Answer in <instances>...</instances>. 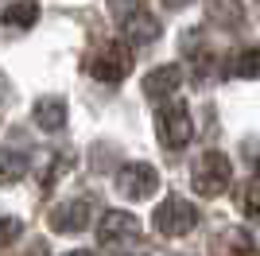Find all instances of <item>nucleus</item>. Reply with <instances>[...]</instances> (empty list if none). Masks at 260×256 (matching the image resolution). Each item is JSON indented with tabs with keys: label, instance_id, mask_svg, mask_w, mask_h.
<instances>
[{
	"label": "nucleus",
	"instance_id": "nucleus-4",
	"mask_svg": "<svg viewBox=\"0 0 260 256\" xmlns=\"http://www.w3.org/2000/svg\"><path fill=\"white\" fill-rule=\"evenodd\" d=\"M229 179H233V163L221 151H206L194 163V190L202 198H217L221 190H229Z\"/></svg>",
	"mask_w": 260,
	"mask_h": 256
},
{
	"label": "nucleus",
	"instance_id": "nucleus-5",
	"mask_svg": "<svg viewBox=\"0 0 260 256\" xmlns=\"http://www.w3.org/2000/svg\"><path fill=\"white\" fill-rule=\"evenodd\" d=\"M117 190L124 194V198H152L155 190H159V175H155V167H148V163H124V167L117 171Z\"/></svg>",
	"mask_w": 260,
	"mask_h": 256
},
{
	"label": "nucleus",
	"instance_id": "nucleus-1",
	"mask_svg": "<svg viewBox=\"0 0 260 256\" xmlns=\"http://www.w3.org/2000/svg\"><path fill=\"white\" fill-rule=\"evenodd\" d=\"M86 70L98 78V82L117 85V82H124V78H128V70H132V51H128L120 39H105V43H98V47L89 51Z\"/></svg>",
	"mask_w": 260,
	"mask_h": 256
},
{
	"label": "nucleus",
	"instance_id": "nucleus-11",
	"mask_svg": "<svg viewBox=\"0 0 260 256\" xmlns=\"http://www.w3.org/2000/svg\"><path fill=\"white\" fill-rule=\"evenodd\" d=\"M4 27H35V20H39V4L35 0H12L8 8H4Z\"/></svg>",
	"mask_w": 260,
	"mask_h": 256
},
{
	"label": "nucleus",
	"instance_id": "nucleus-3",
	"mask_svg": "<svg viewBox=\"0 0 260 256\" xmlns=\"http://www.w3.org/2000/svg\"><path fill=\"white\" fill-rule=\"evenodd\" d=\"M152 221H155V233H163V237H186L190 229L198 225V210L186 198H163L159 202V210L152 213Z\"/></svg>",
	"mask_w": 260,
	"mask_h": 256
},
{
	"label": "nucleus",
	"instance_id": "nucleus-16",
	"mask_svg": "<svg viewBox=\"0 0 260 256\" xmlns=\"http://www.w3.org/2000/svg\"><path fill=\"white\" fill-rule=\"evenodd\" d=\"M12 237H20V221L16 217H0V248L8 245Z\"/></svg>",
	"mask_w": 260,
	"mask_h": 256
},
{
	"label": "nucleus",
	"instance_id": "nucleus-6",
	"mask_svg": "<svg viewBox=\"0 0 260 256\" xmlns=\"http://www.w3.org/2000/svg\"><path fill=\"white\" fill-rule=\"evenodd\" d=\"M47 225H51V233H82L89 225V202L74 198V202L54 206L51 217H47Z\"/></svg>",
	"mask_w": 260,
	"mask_h": 256
},
{
	"label": "nucleus",
	"instance_id": "nucleus-12",
	"mask_svg": "<svg viewBox=\"0 0 260 256\" xmlns=\"http://www.w3.org/2000/svg\"><path fill=\"white\" fill-rule=\"evenodd\" d=\"M225 74L229 78H260V47H249V51L233 54L225 62Z\"/></svg>",
	"mask_w": 260,
	"mask_h": 256
},
{
	"label": "nucleus",
	"instance_id": "nucleus-18",
	"mask_svg": "<svg viewBox=\"0 0 260 256\" xmlns=\"http://www.w3.org/2000/svg\"><path fill=\"white\" fill-rule=\"evenodd\" d=\"M132 256H140V252H132Z\"/></svg>",
	"mask_w": 260,
	"mask_h": 256
},
{
	"label": "nucleus",
	"instance_id": "nucleus-9",
	"mask_svg": "<svg viewBox=\"0 0 260 256\" xmlns=\"http://www.w3.org/2000/svg\"><path fill=\"white\" fill-rule=\"evenodd\" d=\"M179 82H183L179 66H159V70H152V74L144 78V93L148 97H171L179 89Z\"/></svg>",
	"mask_w": 260,
	"mask_h": 256
},
{
	"label": "nucleus",
	"instance_id": "nucleus-2",
	"mask_svg": "<svg viewBox=\"0 0 260 256\" xmlns=\"http://www.w3.org/2000/svg\"><path fill=\"white\" fill-rule=\"evenodd\" d=\"M155 128H159V144L167 151H179L190 144L194 128H190V113H186L183 101H167V105L155 113Z\"/></svg>",
	"mask_w": 260,
	"mask_h": 256
},
{
	"label": "nucleus",
	"instance_id": "nucleus-7",
	"mask_svg": "<svg viewBox=\"0 0 260 256\" xmlns=\"http://www.w3.org/2000/svg\"><path fill=\"white\" fill-rule=\"evenodd\" d=\"M140 237V221L132 213H105L98 225V241L101 245H120V241H136Z\"/></svg>",
	"mask_w": 260,
	"mask_h": 256
},
{
	"label": "nucleus",
	"instance_id": "nucleus-8",
	"mask_svg": "<svg viewBox=\"0 0 260 256\" xmlns=\"http://www.w3.org/2000/svg\"><path fill=\"white\" fill-rule=\"evenodd\" d=\"M120 27H124V35H128L132 43H155L159 39V23H155V16H148L144 8H136L132 16H124Z\"/></svg>",
	"mask_w": 260,
	"mask_h": 256
},
{
	"label": "nucleus",
	"instance_id": "nucleus-15",
	"mask_svg": "<svg viewBox=\"0 0 260 256\" xmlns=\"http://www.w3.org/2000/svg\"><path fill=\"white\" fill-rule=\"evenodd\" d=\"M237 206L249 213V217H260V179H252L249 186L237 194Z\"/></svg>",
	"mask_w": 260,
	"mask_h": 256
},
{
	"label": "nucleus",
	"instance_id": "nucleus-17",
	"mask_svg": "<svg viewBox=\"0 0 260 256\" xmlns=\"http://www.w3.org/2000/svg\"><path fill=\"white\" fill-rule=\"evenodd\" d=\"M66 256H89V252H66Z\"/></svg>",
	"mask_w": 260,
	"mask_h": 256
},
{
	"label": "nucleus",
	"instance_id": "nucleus-14",
	"mask_svg": "<svg viewBox=\"0 0 260 256\" xmlns=\"http://www.w3.org/2000/svg\"><path fill=\"white\" fill-rule=\"evenodd\" d=\"M23 171H27L23 151H16V148H4V151H0V186L20 182V179H23Z\"/></svg>",
	"mask_w": 260,
	"mask_h": 256
},
{
	"label": "nucleus",
	"instance_id": "nucleus-13",
	"mask_svg": "<svg viewBox=\"0 0 260 256\" xmlns=\"http://www.w3.org/2000/svg\"><path fill=\"white\" fill-rule=\"evenodd\" d=\"M214 256H260V252H256V245H252V237L245 229H229Z\"/></svg>",
	"mask_w": 260,
	"mask_h": 256
},
{
	"label": "nucleus",
	"instance_id": "nucleus-10",
	"mask_svg": "<svg viewBox=\"0 0 260 256\" xmlns=\"http://www.w3.org/2000/svg\"><path fill=\"white\" fill-rule=\"evenodd\" d=\"M35 124L43 128V132H58L66 128V105L58 97H43L39 105H35Z\"/></svg>",
	"mask_w": 260,
	"mask_h": 256
}]
</instances>
